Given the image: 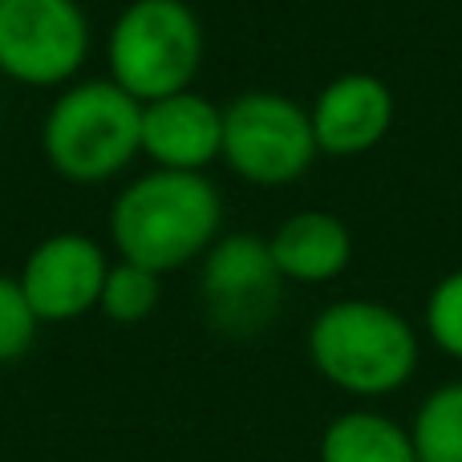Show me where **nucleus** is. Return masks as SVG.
Instances as JSON below:
<instances>
[{
	"instance_id": "nucleus-5",
	"label": "nucleus",
	"mask_w": 462,
	"mask_h": 462,
	"mask_svg": "<svg viewBox=\"0 0 462 462\" xmlns=\"http://www.w3.org/2000/svg\"><path fill=\"white\" fill-rule=\"evenodd\" d=\"M317 154L312 118L292 97L252 89L224 110V159L247 183H292L312 167Z\"/></svg>"
},
{
	"instance_id": "nucleus-11",
	"label": "nucleus",
	"mask_w": 462,
	"mask_h": 462,
	"mask_svg": "<svg viewBox=\"0 0 462 462\" xmlns=\"http://www.w3.org/2000/svg\"><path fill=\"white\" fill-rule=\"evenodd\" d=\"M280 276L296 284H325L341 276L353 260V236L328 211H296L268 239Z\"/></svg>"
},
{
	"instance_id": "nucleus-4",
	"label": "nucleus",
	"mask_w": 462,
	"mask_h": 462,
	"mask_svg": "<svg viewBox=\"0 0 462 462\" xmlns=\"http://www.w3.org/2000/svg\"><path fill=\"white\" fill-rule=\"evenodd\" d=\"M203 57L199 16L183 0H134L114 21L110 69L138 102L183 94Z\"/></svg>"
},
{
	"instance_id": "nucleus-2",
	"label": "nucleus",
	"mask_w": 462,
	"mask_h": 462,
	"mask_svg": "<svg viewBox=\"0 0 462 462\" xmlns=\"http://www.w3.org/2000/svg\"><path fill=\"white\" fill-rule=\"evenodd\" d=\"M224 203L219 191L195 171H154L118 195L110 231L126 263L167 272L199 255L216 239Z\"/></svg>"
},
{
	"instance_id": "nucleus-3",
	"label": "nucleus",
	"mask_w": 462,
	"mask_h": 462,
	"mask_svg": "<svg viewBox=\"0 0 462 462\" xmlns=\"http://www.w3.org/2000/svg\"><path fill=\"white\" fill-rule=\"evenodd\" d=\"M143 146V106L118 81L65 89L45 118V154L65 179L94 183L122 171Z\"/></svg>"
},
{
	"instance_id": "nucleus-12",
	"label": "nucleus",
	"mask_w": 462,
	"mask_h": 462,
	"mask_svg": "<svg viewBox=\"0 0 462 462\" xmlns=\"http://www.w3.org/2000/svg\"><path fill=\"white\" fill-rule=\"evenodd\" d=\"M320 462H418L410 426L377 410H349L320 434Z\"/></svg>"
},
{
	"instance_id": "nucleus-9",
	"label": "nucleus",
	"mask_w": 462,
	"mask_h": 462,
	"mask_svg": "<svg viewBox=\"0 0 462 462\" xmlns=\"http://www.w3.org/2000/svg\"><path fill=\"white\" fill-rule=\"evenodd\" d=\"M317 151L333 159L365 154L393 126V89L377 73H341L317 94L309 110Z\"/></svg>"
},
{
	"instance_id": "nucleus-14",
	"label": "nucleus",
	"mask_w": 462,
	"mask_h": 462,
	"mask_svg": "<svg viewBox=\"0 0 462 462\" xmlns=\"http://www.w3.org/2000/svg\"><path fill=\"white\" fill-rule=\"evenodd\" d=\"M97 304L106 309V317L122 320V325L143 320L146 312L159 304V276H154V272H146V268H138V263L122 260L118 268H110V276H106L102 300H97Z\"/></svg>"
},
{
	"instance_id": "nucleus-8",
	"label": "nucleus",
	"mask_w": 462,
	"mask_h": 462,
	"mask_svg": "<svg viewBox=\"0 0 462 462\" xmlns=\"http://www.w3.org/2000/svg\"><path fill=\"white\" fill-rule=\"evenodd\" d=\"M106 255L94 239L86 236H53L24 260L21 272V292L29 300L37 320H73L94 300H102L106 288Z\"/></svg>"
},
{
	"instance_id": "nucleus-10",
	"label": "nucleus",
	"mask_w": 462,
	"mask_h": 462,
	"mask_svg": "<svg viewBox=\"0 0 462 462\" xmlns=\"http://www.w3.org/2000/svg\"><path fill=\"white\" fill-rule=\"evenodd\" d=\"M143 151L162 171L199 175L216 154H224V110L191 89L159 97L143 110Z\"/></svg>"
},
{
	"instance_id": "nucleus-7",
	"label": "nucleus",
	"mask_w": 462,
	"mask_h": 462,
	"mask_svg": "<svg viewBox=\"0 0 462 462\" xmlns=\"http://www.w3.org/2000/svg\"><path fill=\"white\" fill-rule=\"evenodd\" d=\"M280 268L272 247L260 236H227L208 252L203 263V296L219 328L255 333L276 317Z\"/></svg>"
},
{
	"instance_id": "nucleus-16",
	"label": "nucleus",
	"mask_w": 462,
	"mask_h": 462,
	"mask_svg": "<svg viewBox=\"0 0 462 462\" xmlns=\"http://www.w3.org/2000/svg\"><path fill=\"white\" fill-rule=\"evenodd\" d=\"M32 337H37V317L21 292V280L0 276V365L29 353Z\"/></svg>"
},
{
	"instance_id": "nucleus-13",
	"label": "nucleus",
	"mask_w": 462,
	"mask_h": 462,
	"mask_svg": "<svg viewBox=\"0 0 462 462\" xmlns=\"http://www.w3.org/2000/svg\"><path fill=\"white\" fill-rule=\"evenodd\" d=\"M410 434L418 462H462V382H447L426 393Z\"/></svg>"
},
{
	"instance_id": "nucleus-15",
	"label": "nucleus",
	"mask_w": 462,
	"mask_h": 462,
	"mask_svg": "<svg viewBox=\"0 0 462 462\" xmlns=\"http://www.w3.org/2000/svg\"><path fill=\"white\" fill-rule=\"evenodd\" d=\"M426 333L447 357L462 361V268L447 272L426 296Z\"/></svg>"
},
{
	"instance_id": "nucleus-1",
	"label": "nucleus",
	"mask_w": 462,
	"mask_h": 462,
	"mask_svg": "<svg viewBox=\"0 0 462 462\" xmlns=\"http://www.w3.org/2000/svg\"><path fill=\"white\" fill-rule=\"evenodd\" d=\"M309 357L328 385L353 398L398 393L418 374L422 345L398 309L365 296H349L328 309L309 328Z\"/></svg>"
},
{
	"instance_id": "nucleus-6",
	"label": "nucleus",
	"mask_w": 462,
	"mask_h": 462,
	"mask_svg": "<svg viewBox=\"0 0 462 462\" xmlns=\"http://www.w3.org/2000/svg\"><path fill=\"white\" fill-rule=\"evenodd\" d=\"M89 24L78 0H0V69L16 81L53 86L78 73Z\"/></svg>"
}]
</instances>
